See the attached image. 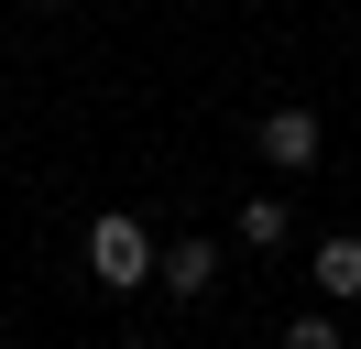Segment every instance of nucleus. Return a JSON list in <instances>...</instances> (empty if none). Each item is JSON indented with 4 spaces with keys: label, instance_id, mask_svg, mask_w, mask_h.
<instances>
[{
    "label": "nucleus",
    "instance_id": "obj_3",
    "mask_svg": "<svg viewBox=\"0 0 361 349\" xmlns=\"http://www.w3.org/2000/svg\"><path fill=\"white\" fill-rule=\"evenodd\" d=\"M208 273H219V240H164V295H208Z\"/></svg>",
    "mask_w": 361,
    "mask_h": 349
},
{
    "label": "nucleus",
    "instance_id": "obj_1",
    "mask_svg": "<svg viewBox=\"0 0 361 349\" xmlns=\"http://www.w3.org/2000/svg\"><path fill=\"white\" fill-rule=\"evenodd\" d=\"M88 273L110 284V295H132V284H154L164 273V251H154V229H142V218H88Z\"/></svg>",
    "mask_w": 361,
    "mask_h": 349
},
{
    "label": "nucleus",
    "instance_id": "obj_6",
    "mask_svg": "<svg viewBox=\"0 0 361 349\" xmlns=\"http://www.w3.org/2000/svg\"><path fill=\"white\" fill-rule=\"evenodd\" d=\"M285 349H339V327H329V317H295V327H285Z\"/></svg>",
    "mask_w": 361,
    "mask_h": 349
},
{
    "label": "nucleus",
    "instance_id": "obj_5",
    "mask_svg": "<svg viewBox=\"0 0 361 349\" xmlns=\"http://www.w3.org/2000/svg\"><path fill=\"white\" fill-rule=\"evenodd\" d=\"M241 240H252V251H274V240H285V208H274V196H252V208H241Z\"/></svg>",
    "mask_w": 361,
    "mask_h": 349
},
{
    "label": "nucleus",
    "instance_id": "obj_4",
    "mask_svg": "<svg viewBox=\"0 0 361 349\" xmlns=\"http://www.w3.org/2000/svg\"><path fill=\"white\" fill-rule=\"evenodd\" d=\"M307 273H317V295H361V240H350V229H329Z\"/></svg>",
    "mask_w": 361,
    "mask_h": 349
},
{
    "label": "nucleus",
    "instance_id": "obj_7",
    "mask_svg": "<svg viewBox=\"0 0 361 349\" xmlns=\"http://www.w3.org/2000/svg\"><path fill=\"white\" fill-rule=\"evenodd\" d=\"M121 349H154V338H121Z\"/></svg>",
    "mask_w": 361,
    "mask_h": 349
},
{
    "label": "nucleus",
    "instance_id": "obj_2",
    "mask_svg": "<svg viewBox=\"0 0 361 349\" xmlns=\"http://www.w3.org/2000/svg\"><path fill=\"white\" fill-rule=\"evenodd\" d=\"M263 164L274 174H307L317 164V120H307V109H274V120H263Z\"/></svg>",
    "mask_w": 361,
    "mask_h": 349
}]
</instances>
